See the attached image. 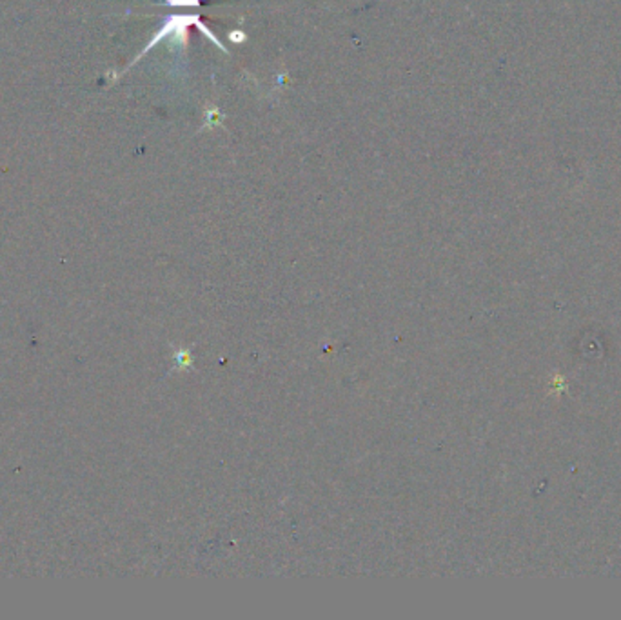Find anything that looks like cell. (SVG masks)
<instances>
[{
    "label": "cell",
    "instance_id": "1",
    "mask_svg": "<svg viewBox=\"0 0 621 620\" xmlns=\"http://www.w3.org/2000/svg\"><path fill=\"white\" fill-rule=\"evenodd\" d=\"M167 6H200V0H165Z\"/></svg>",
    "mask_w": 621,
    "mask_h": 620
},
{
    "label": "cell",
    "instance_id": "2",
    "mask_svg": "<svg viewBox=\"0 0 621 620\" xmlns=\"http://www.w3.org/2000/svg\"><path fill=\"white\" fill-rule=\"evenodd\" d=\"M229 39L235 40V42H237V40H245V37H244V35H242V33H238V35L231 33V35H229Z\"/></svg>",
    "mask_w": 621,
    "mask_h": 620
}]
</instances>
